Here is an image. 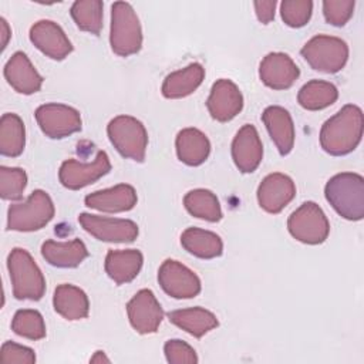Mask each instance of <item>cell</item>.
Returning a JSON list of instances; mask_svg holds the SVG:
<instances>
[{"instance_id":"obj_24","label":"cell","mask_w":364,"mask_h":364,"mask_svg":"<svg viewBox=\"0 0 364 364\" xmlns=\"http://www.w3.org/2000/svg\"><path fill=\"white\" fill-rule=\"evenodd\" d=\"M142 263L144 256L136 249L108 250L104 269L109 279H112L117 284H125L138 276Z\"/></svg>"},{"instance_id":"obj_30","label":"cell","mask_w":364,"mask_h":364,"mask_svg":"<svg viewBox=\"0 0 364 364\" xmlns=\"http://www.w3.org/2000/svg\"><path fill=\"white\" fill-rule=\"evenodd\" d=\"M26 146L24 122L17 114L6 112L0 119V154L16 158Z\"/></svg>"},{"instance_id":"obj_8","label":"cell","mask_w":364,"mask_h":364,"mask_svg":"<svg viewBox=\"0 0 364 364\" xmlns=\"http://www.w3.org/2000/svg\"><path fill=\"white\" fill-rule=\"evenodd\" d=\"M287 229L301 243L320 245L330 233V223L317 203L304 202L289 216Z\"/></svg>"},{"instance_id":"obj_11","label":"cell","mask_w":364,"mask_h":364,"mask_svg":"<svg viewBox=\"0 0 364 364\" xmlns=\"http://www.w3.org/2000/svg\"><path fill=\"white\" fill-rule=\"evenodd\" d=\"M78 222L85 232L101 242L131 243L138 236V225L129 219L80 213Z\"/></svg>"},{"instance_id":"obj_13","label":"cell","mask_w":364,"mask_h":364,"mask_svg":"<svg viewBox=\"0 0 364 364\" xmlns=\"http://www.w3.org/2000/svg\"><path fill=\"white\" fill-rule=\"evenodd\" d=\"M127 314L132 328L139 334H152L159 328L164 310L149 289H141L127 303Z\"/></svg>"},{"instance_id":"obj_36","label":"cell","mask_w":364,"mask_h":364,"mask_svg":"<svg viewBox=\"0 0 364 364\" xmlns=\"http://www.w3.org/2000/svg\"><path fill=\"white\" fill-rule=\"evenodd\" d=\"M355 1L354 0H324L323 14L328 24L343 27L353 16Z\"/></svg>"},{"instance_id":"obj_38","label":"cell","mask_w":364,"mask_h":364,"mask_svg":"<svg viewBox=\"0 0 364 364\" xmlns=\"http://www.w3.org/2000/svg\"><path fill=\"white\" fill-rule=\"evenodd\" d=\"M0 361L4 364H10V363L33 364L36 363V354L30 347L17 344L14 341H4L0 351Z\"/></svg>"},{"instance_id":"obj_17","label":"cell","mask_w":364,"mask_h":364,"mask_svg":"<svg viewBox=\"0 0 364 364\" xmlns=\"http://www.w3.org/2000/svg\"><path fill=\"white\" fill-rule=\"evenodd\" d=\"M300 75V70L290 55L284 53H269L259 65L260 81L272 90L290 88Z\"/></svg>"},{"instance_id":"obj_18","label":"cell","mask_w":364,"mask_h":364,"mask_svg":"<svg viewBox=\"0 0 364 364\" xmlns=\"http://www.w3.org/2000/svg\"><path fill=\"white\" fill-rule=\"evenodd\" d=\"M263 158V145L257 129L252 124H245L232 141V159L243 173L257 169Z\"/></svg>"},{"instance_id":"obj_39","label":"cell","mask_w":364,"mask_h":364,"mask_svg":"<svg viewBox=\"0 0 364 364\" xmlns=\"http://www.w3.org/2000/svg\"><path fill=\"white\" fill-rule=\"evenodd\" d=\"M276 1L274 0H267V1H255L253 7L257 16V20L262 24H269L274 18V9H276Z\"/></svg>"},{"instance_id":"obj_21","label":"cell","mask_w":364,"mask_h":364,"mask_svg":"<svg viewBox=\"0 0 364 364\" xmlns=\"http://www.w3.org/2000/svg\"><path fill=\"white\" fill-rule=\"evenodd\" d=\"M262 121L282 156L291 152L294 145V124L287 109L279 105L267 107L262 114Z\"/></svg>"},{"instance_id":"obj_25","label":"cell","mask_w":364,"mask_h":364,"mask_svg":"<svg viewBox=\"0 0 364 364\" xmlns=\"http://www.w3.org/2000/svg\"><path fill=\"white\" fill-rule=\"evenodd\" d=\"M175 146L178 159L188 166L202 165L210 154V142L198 128L181 129L176 135Z\"/></svg>"},{"instance_id":"obj_12","label":"cell","mask_w":364,"mask_h":364,"mask_svg":"<svg viewBox=\"0 0 364 364\" xmlns=\"http://www.w3.org/2000/svg\"><path fill=\"white\" fill-rule=\"evenodd\" d=\"M158 282L162 290L173 299H192L200 293V279L189 267L178 260L166 259L158 270Z\"/></svg>"},{"instance_id":"obj_35","label":"cell","mask_w":364,"mask_h":364,"mask_svg":"<svg viewBox=\"0 0 364 364\" xmlns=\"http://www.w3.org/2000/svg\"><path fill=\"white\" fill-rule=\"evenodd\" d=\"M313 11L310 0H284L280 3V14L286 26L299 28L309 23Z\"/></svg>"},{"instance_id":"obj_32","label":"cell","mask_w":364,"mask_h":364,"mask_svg":"<svg viewBox=\"0 0 364 364\" xmlns=\"http://www.w3.org/2000/svg\"><path fill=\"white\" fill-rule=\"evenodd\" d=\"M102 9L101 0H77L70 9V14L82 31L98 36L102 28Z\"/></svg>"},{"instance_id":"obj_10","label":"cell","mask_w":364,"mask_h":364,"mask_svg":"<svg viewBox=\"0 0 364 364\" xmlns=\"http://www.w3.org/2000/svg\"><path fill=\"white\" fill-rule=\"evenodd\" d=\"M111 171V162L105 151H98L91 162H80L77 159H67L61 164L58 179L61 185L71 191L85 188Z\"/></svg>"},{"instance_id":"obj_16","label":"cell","mask_w":364,"mask_h":364,"mask_svg":"<svg viewBox=\"0 0 364 364\" xmlns=\"http://www.w3.org/2000/svg\"><path fill=\"white\" fill-rule=\"evenodd\" d=\"M30 41L47 57L61 61L71 51L73 44L64 30L51 20H40L30 28Z\"/></svg>"},{"instance_id":"obj_34","label":"cell","mask_w":364,"mask_h":364,"mask_svg":"<svg viewBox=\"0 0 364 364\" xmlns=\"http://www.w3.org/2000/svg\"><path fill=\"white\" fill-rule=\"evenodd\" d=\"M27 185V173L21 168L0 166V196L4 200H17Z\"/></svg>"},{"instance_id":"obj_5","label":"cell","mask_w":364,"mask_h":364,"mask_svg":"<svg viewBox=\"0 0 364 364\" xmlns=\"http://www.w3.org/2000/svg\"><path fill=\"white\" fill-rule=\"evenodd\" d=\"M54 203L46 191L36 189L24 202L11 203L7 210V229L34 232L54 218Z\"/></svg>"},{"instance_id":"obj_7","label":"cell","mask_w":364,"mask_h":364,"mask_svg":"<svg viewBox=\"0 0 364 364\" xmlns=\"http://www.w3.org/2000/svg\"><path fill=\"white\" fill-rule=\"evenodd\" d=\"M107 134L114 148L135 162H144L148 134L141 121L131 115H118L108 122Z\"/></svg>"},{"instance_id":"obj_3","label":"cell","mask_w":364,"mask_h":364,"mask_svg":"<svg viewBox=\"0 0 364 364\" xmlns=\"http://www.w3.org/2000/svg\"><path fill=\"white\" fill-rule=\"evenodd\" d=\"M7 269L17 300H40L46 293V279L31 257L21 247H14L7 257Z\"/></svg>"},{"instance_id":"obj_26","label":"cell","mask_w":364,"mask_h":364,"mask_svg":"<svg viewBox=\"0 0 364 364\" xmlns=\"http://www.w3.org/2000/svg\"><path fill=\"white\" fill-rule=\"evenodd\" d=\"M53 306L61 317L70 321L85 318L90 313V301L85 291L68 283L55 287Z\"/></svg>"},{"instance_id":"obj_19","label":"cell","mask_w":364,"mask_h":364,"mask_svg":"<svg viewBox=\"0 0 364 364\" xmlns=\"http://www.w3.org/2000/svg\"><path fill=\"white\" fill-rule=\"evenodd\" d=\"M4 78L18 94L30 95L41 90L43 77L23 51H16L4 65Z\"/></svg>"},{"instance_id":"obj_29","label":"cell","mask_w":364,"mask_h":364,"mask_svg":"<svg viewBox=\"0 0 364 364\" xmlns=\"http://www.w3.org/2000/svg\"><path fill=\"white\" fill-rule=\"evenodd\" d=\"M338 98V90L334 84L323 80L306 82L297 94V102L307 111H318L330 107Z\"/></svg>"},{"instance_id":"obj_9","label":"cell","mask_w":364,"mask_h":364,"mask_svg":"<svg viewBox=\"0 0 364 364\" xmlns=\"http://www.w3.org/2000/svg\"><path fill=\"white\" fill-rule=\"evenodd\" d=\"M34 117L43 134L51 139H63L78 131H81L80 111L58 102H48L40 105Z\"/></svg>"},{"instance_id":"obj_37","label":"cell","mask_w":364,"mask_h":364,"mask_svg":"<svg viewBox=\"0 0 364 364\" xmlns=\"http://www.w3.org/2000/svg\"><path fill=\"white\" fill-rule=\"evenodd\" d=\"M166 361L171 364H195L198 363L196 351L182 340H168L164 346Z\"/></svg>"},{"instance_id":"obj_2","label":"cell","mask_w":364,"mask_h":364,"mask_svg":"<svg viewBox=\"0 0 364 364\" xmlns=\"http://www.w3.org/2000/svg\"><path fill=\"white\" fill-rule=\"evenodd\" d=\"M324 196L341 218H364V178L360 173L341 172L331 176L324 186Z\"/></svg>"},{"instance_id":"obj_1","label":"cell","mask_w":364,"mask_h":364,"mask_svg":"<svg viewBox=\"0 0 364 364\" xmlns=\"http://www.w3.org/2000/svg\"><path fill=\"white\" fill-rule=\"evenodd\" d=\"M363 127L364 118L361 108L347 104L323 124L320 129V145L333 156L347 155L361 142Z\"/></svg>"},{"instance_id":"obj_40","label":"cell","mask_w":364,"mask_h":364,"mask_svg":"<svg viewBox=\"0 0 364 364\" xmlns=\"http://www.w3.org/2000/svg\"><path fill=\"white\" fill-rule=\"evenodd\" d=\"M0 34H1V50L7 47L9 38L11 37V31L9 27V23L6 21L4 17H0Z\"/></svg>"},{"instance_id":"obj_15","label":"cell","mask_w":364,"mask_h":364,"mask_svg":"<svg viewBox=\"0 0 364 364\" xmlns=\"http://www.w3.org/2000/svg\"><path fill=\"white\" fill-rule=\"evenodd\" d=\"M294 196L296 185L293 179L280 172L267 175L257 188V202L269 213L282 212Z\"/></svg>"},{"instance_id":"obj_28","label":"cell","mask_w":364,"mask_h":364,"mask_svg":"<svg viewBox=\"0 0 364 364\" xmlns=\"http://www.w3.org/2000/svg\"><path fill=\"white\" fill-rule=\"evenodd\" d=\"M182 247L199 259H215L223 252L222 239L210 230L188 228L181 235Z\"/></svg>"},{"instance_id":"obj_27","label":"cell","mask_w":364,"mask_h":364,"mask_svg":"<svg viewBox=\"0 0 364 364\" xmlns=\"http://www.w3.org/2000/svg\"><path fill=\"white\" fill-rule=\"evenodd\" d=\"M168 318L176 327L200 338L219 326L216 316L203 307H188L168 313Z\"/></svg>"},{"instance_id":"obj_23","label":"cell","mask_w":364,"mask_h":364,"mask_svg":"<svg viewBox=\"0 0 364 364\" xmlns=\"http://www.w3.org/2000/svg\"><path fill=\"white\" fill-rule=\"evenodd\" d=\"M205 78V68L199 63H192L185 68L168 74L162 82L161 91L165 98L178 100L191 95L198 90Z\"/></svg>"},{"instance_id":"obj_33","label":"cell","mask_w":364,"mask_h":364,"mask_svg":"<svg viewBox=\"0 0 364 364\" xmlns=\"http://www.w3.org/2000/svg\"><path fill=\"white\" fill-rule=\"evenodd\" d=\"M11 330L28 340H41L46 337V323L40 311L33 309L17 310L11 320Z\"/></svg>"},{"instance_id":"obj_6","label":"cell","mask_w":364,"mask_h":364,"mask_svg":"<svg viewBox=\"0 0 364 364\" xmlns=\"http://www.w3.org/2000/svg\"><path fill=\"white\" fill-rule=\"evenodd\" d=\"M300 54L313 70L336 74L348 60V46L340 37L318 34L301 47Z\"/></svg>"},{"instance_id":"obj_41","label":"cell","mask_w":364,"mask_h":364,"mask_svg":"<svg viewBox=\"0 0 364 364\" xmlns=\"http://www.w3.org/2000/svg\"><path fill=\"white\" fill-rule=\"evenodd\" d=\"M90 361H91V363H102V361L109 363V358L105 355L104 351H95V354L90 358Z\"/></svg>"},{"instance_id":"obj_31","label":"cell","mask_w":364,"mask_h":364,"mask_svg":"<svg viewBox=\"0 0 364 364\" xmlns=\"http://www.w3.org/2000/svg\"><path fill=\"white\" fill-rule=\"evenodd\" d=\"M185 209L195 218L219 222L222 219V208L216 195L209 189H193L189 191L183 198Z\"/></svg>"},{"instance_id":"obj_14","label":"cell","mask_w":364,"mask_h":364,"mask_svg":"<svg viewBox=\"0 0 364 364\" xmlns=\"http://www.w3.org/2000/svg\"><path fill=\"white\" fill-rule=\"evenodd\" d=\"M206 107L213 119L228 122L242 111L243 95L233 81L220 78L212 85Z\"/></svg>"},{"instance_id":"obj_4","label":"cell","mask_w":364,"mask_h":364,"mask_svg":"<svg viewBox=\"0 0 364 364\" xmlns=\"http://www.w3.org/2000/svg\"><path fill=\"white\" fill-rule=\"evenodd\" d=\"M111 50L121 57L136 54L142 47V28L134 7L127 1L111 6L109 27Z\"/></svg>"},{"instance_id":"obj_22","label":"cell","mask_w":364,"mask_h":364,"mask_svg":"<svg viewBox=\"0 0 364 364\" xmlns=\"http://www.w3.org/2000/svg\"><path fill=\"white\" fill-rule=\"evenodd\" d=\"M41 256L54 267L71 269L80 266L88 257L87 246L80 239L70 242L46 240L41 245Z\"/></svg>"},{"instance_id":"obj_20","label":"cell","mask_w":364,"mask_h":364,"mask_svg":"<svg viewBox=\"0 0 364 364\" xmlns=\"http://www.w3.org/2000/svg\"><path fill=\"white\" fill-rule=\"evenodd\" d=\"M138 196L134 186L128 183H119L112 188L95 191L88 193L84 199L85 206L107 213L128 212L136 205Z\"/></svg>"}]
</instances>
